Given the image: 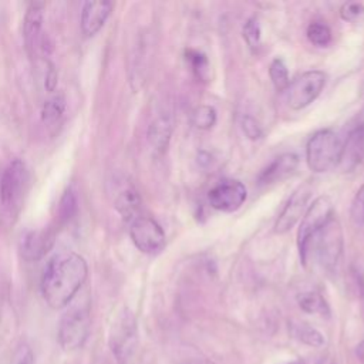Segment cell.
<instances>
[{"label": "cell", "instance_id": "obj_1", "mask_svg": "<svg viewBox=\"0 0 364 364\" xmlns=\"http://www.w3.org/2000/svg\"><path fill=\"white\" fill-rule=\"evenodd\" d=\"M88 274L85 259L74 252H63L50 259L41 276V293L53 309L65 307L84 284Z\"/></svg>", "mask_w": 364, "mask_h": 364}, {"label": "cell", "instance_id": "obj_2", "mask_svg": "<svg viewBox=\"0 0 364 364\" xmlns=\"http://www.w3.org/2000/svg\"><path fill=\"white\" fill-rule=\"evenodd\" d=\"M343 139L331 129L314 132L306 145V162L313 172H328L340 164Z\"/></svg>", "mask_w": 364, "mask_h": 364}, {"label": "cell", "instance_id": "obj_3", "mask_svg": "<svg viewBox=\"0 0 364 364\" xmlns=\"http://www.w3.org/2000/svg\"><path fill=\"white\" fill-rule=\"evenodd\" d=\"M310 250H314V255L323 269L331 272L337 267L343 255V229L334 215L311 239L307 256Z\"/></svg>", "mask_w": 364, "mask_h": 364}, {"label": "cell", "instance_id": "obj_4", "mask_svg": "<svg viewBox=\"0 0 364 364\" xmlns=\"http://www.w3.org/2000/svg\"><path fill=\"white\" fill-rule=\"evenodd\" d=\"M331 216L333 202L328 196H318L313 200V203L309 205L297 230V246L303 264L307 262V250L311 239L330 220Z\"/></svg>", "mask_w": 364, "mask_h": 364}, {"label": "cell", "instance_id": "obj_5", "mask_svg": "<svg viewBox=\"0 0 364 364\" xmlns=\"http://www.w3.org/2000/svg\"><path fill=\"white\" fill-rule=\"evenodd\" d=\"M138 343L136 320L131 310L124 309L115 318L109 333V347L119 364L127 363Z\"/></svg>", "mask_w": 364, "mask_h": 364}, {"label": "cell", "instance_id": "obj_6", "mask_svg": "<svg viewBox=\"0 0 364 364\" xmlns=\"http://www.w3.org/2000/svg\"><path fill=\"white\" fill-rule=\"evenodd\" d=\"M88 306H74L64 313L58 327V341L64 350L82 347L90 331Z\"/></svg>", "mask_w": 364, "mask_h": 364}, {"label": "cell", "instance_id": "obj_7", "mask_svg": "<svg viewBox=\"0 0 364 364\" xmlns=\"http://www.w3.org/2000/svg\"><path fill=\"white\" fill-rule=\"evenodd\" d=\"M326 74L320 70H310L297 75L286 90V100L291 109H301L310 105L326 85Z\"/></svg>", "mask_w": 364, "mask_h": 364}, {"label": "cell", "instance_id": "obj_8", "mask_svg": "<svg viewBox=\"0 0 364 364\" xmlns=\"http://www.w3.org/2000/svg\"><path fill=\"white\" fill-rule=\"evenodd\" d=\"M129 236L134 245L146 255L159 253L166 242L161 225L155 219L142 215L129 223Z\"/></svg>", "mask_w": 364, "mask_h": 364}, {"label": "cell", "instance_id": "obj_9", "mask_svg": "<svg viewBox=\"0 0 364 364\" xmlns=\"http://www.w3.org/2000/svg\"><path fill=\"white\" fill-rule=\"evenodd\" d=\"M313 195V182L306 181L299 185L290 198L287 199L284 208L274 222V233L283 235L287 233L306 213L309 208V200Z\"/></svg>", "mask_w": 364, "mask_h": 364}, {"label": "cell", "instance_id": "obj_10", "mask_svg": "<svg viewBox=\"0 0 364 364\" xmlns=\"http://www.w3.org/2000/svg\"><path fill=\"white\" fill-rule=\"evenodd\" d=\"M28 182V171L23 161H11L3 171L0 178V200L1 203L13 209L23 198L26 185Z\"/></svg>", "mask_w": 364, "mask_h": 364}, {"label": "cell", "instance_id": "obj_11", "mask_svg": "<svg viewBox=\"0 0 364 364\" xmlns=\"http://www.w3.org/2000/svg\"><path fill=\"white\" fill-rule=\"evenodd\" d=\"M364 161V109L355 117L343 141L340 166L346 172H351Z\"/></svg>", "mask_w": 364, "mask_h": 364}, {"label": "cell", "instance_id": "obj_12", "mask_svg": "<svg viewBox=\"0 0 364 364\" xmlns=\"http://www.w3.org/2000/svg\"><path fill=\"white\" fill-rule=\"evenodd\" d=\"M247 191L246 186L236 179H226L215 185L209 193V205L220 212H235L246 200Z\"/></svg>", "mask_w": 364, "mask_h": 364}, {"label": "cell", "instance_id": "obj_13", "mask_svg": "<svg viewBox=\"0 0 364 364\" xmlns=\"http://www.w3.org/2000/svg\"><path fill=\"white\" fill-rule=\"evenodd\" d=\"M109 195L112 198L114 208L118 210L125 222L131 223L135 218L139 216L141 198L138 191L129 181L124 178L114 179L111 182Z\"/></svg>", "mask_w": 364, "mask_h": 364}, {"label": "cell", "instance_id": "obj_14", "mask_svg": "<svg viewBox=\"0 0 364 364\" xmlns=\"http://www.w3.org/2000/svg\"><path fill=\"white\" fill-rule=\"evenodd\" d=\"M299 165V156L294 152H286L274 158L257 176L259 186H269L289 178Z\"/></svg>", "mask_w": 364, "mask_h": 364}, {"label": "cell", "instance_id": "obj_15", "mask_svg": "<svg viewBox=\"0 0 364 364\" xmlns=\"http://www.w3.org/2000/svg\"><path fill=\"white\" fill-rule=\"evenodd\" d=\"M111 1H87L81 11V30L85 36H94L105 24L111 14Z\"/></svg>", "mask_w": 364, "mask_h": 364}, {"label": "cell", "instance_id": "obj_16", "mask_svg": "<svg viewBox=\"0 0 364 364\" xmlns=\"http://www.w3.org/2000/svg\"><path fill=\"white\" fill-rule=\"evenodd\" d=\"M53 242L54 235L50 229L31 230L21 239V255L27 260H38L51 249Z\"/></svg>", "mask_w": 364, "mask_h": 364}, {"label": "cell", "instance_id": "obj_17", "mask_svg": "<svg viewBox=\"0 0 364 364\" xmlns=\"http://www.w3.org/2000/svg\"><path fill=\"white\" fill-rule=\"evenodd\" d=\"M172 128H173L172 118L166 114L156 117L151 122L146 136H148V144L155 155H162L166 151L171 141Z\"/></svg>", "mask_w": 364, "mask_h": 364}, {"label": "cell", "instance_id": "obj_18", "mask_svg": "<svg viewBox=\"0 0 364 364\" xmlns=\"http://www.w3.org/2000/svg\"><path fill=\"white\" fill-rule=\"evenodd\" d=\"M43 11H44V3L41 1H33L28 4L24 16L23 23V34L27 48H34L41 31L43 26Z\"/></svg>", "mask_w": 364, "mask_h": 364}, {"label": "cell", "instance_id": "obj_19", "mask_svg": "<svg viewBox=\"0 0 364 364\" xmlns=\"http://www.w3.org/2000/svg\"><path fill=\"white\" fill-rule=\"evenodd\" d=\"M299 307L309 314H321L328 316V306L324 297L316 290H306L297 294Z\"/></svg>", "mask_w": 364, "mask_h": 364}, {"label": "cell", "instance_id": "obj_20", "mask_svg": "<svg viewBox=\"0 0 364 364\" xmlns=\"http://www.w3.org/2000/svg\"><path fill=\"white\" fill-rule=\"evenodd\" d=\"M290 331L299 341L311 347H323L326 343L323 334L309 323L294 321L290 324Z\"/></svg>", "mask_w": 364, "mask_h": 364}, {"label": "cell", "instance_id": "obj_21", "mask_svg": "<svg viewBox=\"0 0 364 364\" xmlns=\"http://www.w3.org/2000/svg\"><path fill=\"white\" fill-rule=\"evenodd\" d=\"M64 109H65V98L63 94H57V95H53L51 98H48L43 108H41V119L44 124L47 125H55L63 114H64Z\"/></svg>", "mask_w": 364, "mask_h": 364}, {"label": "cell", "instance_id": "obj_22", "mask_svg": "<svg viewBox=\"0 0 364 364\" xmlns=\"http://www.w3.org/2000/svg\"><path fill=\"white\" fill-rule=\"evenodd\" d=\"M306 34L309 41L317 47H327L333 40L330 27L323 21L310 23L306 30Z\"/></svg>", "mask_w": 364, "mask_h": 364}, {"label": "cell", "instance_id": "obj_23", "mask_svg": "<svg viewBox=\"0 0 364 364\" xmlns=\"http://www.w3.org/2000/svg\"><path fill=\"white\" fill-rule=\"evenodd\" d=\"M191 122L198 129H210L216 124V109L212 105H199L192 111Z\"/></svg>", "mask_w": 364, "mask_h": 364}, {"label": "cell", "instance_id": "obj_24", "mask_svg": "<svg viewBox=\"0 0 364 364\" xmlns=\"http://www.w3.org/2000/svg\"><path fill=\"white\" fill-rule=\"evenodd\" d=\"M186 60L189 61V65H191L195 77L200 81H208L209 67H210L208 57L198 50L189 48V50H186Z\"/></svg>", "mask_w": 364, "mask_h": 364}, {"label": "cell", "instance_id": "obj_25", "mask_svg": "<svg viewBox=\"0 0 364 364\" xmlns=\"http://www.w3.org/2000/svg\"><path fill=\"white\" fill-rule=\"evenodd\" d=\"M269 75H270V80H272V82H273V85L277 91H286L287 90V87L290 84V80H289V71H287V67H286V63L283 61V58L276 57L270 63Z\"/></svg>", "mask_w": 364, "mask_h": 364}, {"label": "cell", "instance_id": "obj_26", "mask_svg": "<svg viewBox=\"0 0 364 364\" xmlns=\"http://www.w3.org/2000/svg\"><path fill=\"white\" fill-rule=\"evenodd\" d=\"M242 33H243V38H245L247 47L253 53H256L262 44V30H260V24L257 21V18L256 17L247 18L246 23L243 24Z\"/></svg>", "mask_w": 364, "mask_h": 364}, {"label": "cell", "instance_id": "obj_27", "mask_svg": "<svg viewBox=\"0 0 364 364\" xmlns=\"http://www.w3.org/2000/svg\"><path fill=\"white\" fill-rule=\"evenodd\" d=\"M77 196H75V193L71 191V189H68L64 195H63V198H61V200H60V209H58V212H60V219L63 220V222H67V220H70L74 215H75V212H77Z\"/></svg>", "mask_w": 364, "mask_h": 364}, {"label": "cell", "instance_id": "obj_28", "mask_svg": "<svg viewBox=\"0 0 364 364\" xmlns=\"http://www.w3.org/2000/svg\"><path fill=\"white\" fill-rule=\"evenodd\" d=\"M350 212H351V219L355 223L364 225V183L360 186V189L354 195Z\"/></svg>", "mask_w": 364, "mask_h": 364}, {"label": "cell", "instance_id": "obj_29", "mask_svg": "<svg viewBox=\"0 0 364 364\" xmlns=\"http://www.w3.org/2000/svg\"><path fill=\"white\" fill-rule=\"evenodd\" d=\"M240 125H242V129H243L245 135L249 139L256 141V139H260L263 136V131H262L260 125L257 124V121L252 115H243L242 121H240Z\"/></svg>", "mask_w": 364, "mask_h": 364}, {"label": "cell", "instance_id": "obj_30", "mask_svg": "<svg viewBox=\"0 0 364 364\" xmlns=\"http://www.w3.org/2000/svg\"><path fill=\"white\" fill-rule=\"evenodd\" d=\"M364 14V6L361 3L348 1L340 7V16L346 21H357Z\"/></svg>", "mask_w": 364, "mask_h": 364}, {"label": "cell", "instance_id": "obj_31", "mask_svg": "<svg viewBox=\"0 0 364 364\" xmlns=\"http://www.w3.org/2000/svg\"><path fill=\"white\" fill-rule=\"evenodd\" d=\"M10 364H34V355L27 344H20L14 351Z\"/></svg>", "mask_w": 364, "mask_h": 364}, {"label": "cell", "instance_id": "obj_32", "mask_svg": "<svg viewBox=\"0 0 364 364\" xmlns=\"http://www.w3.org/2000/svg\"><path fill=\"white\" fill-rule=\"evenodd\" d=\"M55 84H57V73H55V70H54V65H50L48 73H47V77H46V85H47V88H48L50 91H53L54 87H55Z\"/></svg>", "mask_w": 364, "mask_h": 364}, {"label": "cell", "instance_id": "obj_33", "mask_svg": "<svg viewBox=\"0 0 364 364\" xmlns=\"http://www.w3.org/2000/svg\"><path fill=\"white\" fill-rule=\"evenodd\" d=\"M355 354H357L358 360L364 364V340L357 346V348H355Z\"/></svg>", "mask_w": 364, "mask_h": 364}, {"label": "cell", "instance_id": "obj_34", "mask_svg": "<svg viewBox=\"0 0 364 364\" xmlns=\"http://www.w3.org/2000/svg\"><path fill=\"white\" fill-rule=\"evenodd\" d=\"M186 364H215V363L208 358H192Z\"/></svg>", "mask_w": 364, "mask_h": 364}, {"label": "cell", "instance_id": "obj_35", "mask_svg": "<svg viewBox=\"0 0 364 364\" xmlns=\"http://www.w3.org/2000/svg\"><path fill=\"white\" fill-rule=\"evenodd\" d=\"M317 364H336V361L330 357H323V358H320V361Z\"/></svg>", "mask_w": 364, "mask_h": 364}, {"label": "cell", "instance_id": "obj_36", "mask_svg": "<svg viewBox=\"0 0 364 364\" xmlns=\"http://www.w3.org/2000/svg\"><path fill=\"white\" fill-rule=\"evenodd\" d=\"M291 364H299V363H291Z\"/></svg>", "mask_w": 364, "mask_h": 364}]
</instances>
